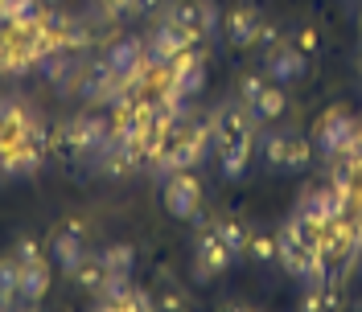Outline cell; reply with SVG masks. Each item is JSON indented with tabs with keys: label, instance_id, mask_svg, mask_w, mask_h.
<instances>
[{
	"label": "cell",
	"instance_id": "17",
	"mask_svg": "<svg viewBox=\"0 0 362 312\" xmlns=\"http://www.w3.org/2000/svg\"><path fill=\"white\" fill-rule=\"evenodd\" d=\"M313 140H305V136L288 132V148H284V169L280 173H305L309 164H313Z\"/></svg>",
	"mask_w": 362,
	"mask_h": 312
},
{
	"label": "cell",
	"instance_id": "27",
	"mask_svg": "<svg viewBox=\"0 0 362 312\" xmlns=\"http://www.w3.org/2000/svg\"><path fill=\"white\" fill-rule=\"evenodd\" d=\"M293 45H296V49H305V54H313V49H317V33H313V29H300Z\"/></svg>",
	"mask_w": 362,
	"mask_h": 312
},
{
	"label": "cell",
	"instance_id": "3",
	"mask_svg": "<svg viewBox=\"0 0 362 312\" xmlns=\"http://www.w3.org/2000/svg\"><path fill=\"white\" fill-rule=\"evenodd\" d=\"M160 201L173 218H189L198 205H202V181L194 169H177L165 177V189H160Z\"/></svg>",
	"mask_w": 362,
	"mask_h": 312
},
{
	"label": "cell",
	"instance_id": "24",
	"mask_svg": "<svg viewBox=\"0 0 362 312\" xmlns=\"http://www.w3.org/2000/svg\"><path fill=\"white\" fill-rule=\"evenodd\" d=\"M165 4L169 0H132V17L136 21H153V17H165Z\"/></svg>",
	"mask_w": 362,
	"mask_h": 312
},
{
	"label": "cell",
	"instance_id": "20",
	"mask_svg": "<svg viewBox=\"0 0 362 312\" xmlns=\"http://www.w3.org/2000/svg\"><path fill=\"white\" fill-rule=\"evenodd\" d=\"M107 271H136V246L132 243H112L107 251H99Z\"/></svg>",
	"mask_w": 362,
	"mask_h": 312
},
{
	"label": "cell",
	"instance_id": "23",
	"mask_svg": "<svg viewBox=\"0 0 362 312\" xmlns=\"http://www.w3.org/2000/svg\"><path fill=\"white\" fill-rule=\"evenodd\" d=\"M338 304H341L338 288H309V296L300 300V308H309V312H321V308H338Z\"/></svg>",
	"mask_w": 362,
	"mask_h": 312
},
{
	"label": "cell",
	"instance_id": "25",
	"mask_svg": "<svg viewBox=\"0 0 362 312\" xmlns=\"http://www.w3.org/2000/svg\"><path fill=\"white\" fill-rule=\"evenodd\" d=\"M255 45H259V54H264V58H268L272 49H280V45H284L280 25H264V29H259V37H255Z\"/></svg>",
	"mask_w": 362,
	"mask_h": 312
},
{
	"label": "cell",
	"instance_id": "29",
	"mask_svg": "<svg viewBox=\"0 0 362 312\" xmlns=\"http://www.w3.org/2000/svg\"><path fill=\"white\" fill-rule=\"evenodd\" d=\"M45 4H49V8H54V4H62V0H45Z\"/></svg>",
	"mask_w": 362,
	"mask_h": 312
},
{
	"label": "cell",
	"instance_id": "13",
	"mask_svg": "<svg viewBox=\"0 0 362 312\" xmlns=\"http://www.w3.org/2000/svg\"><path fill=\"white\" fill-rule=\"evenodd\" d=\"M70 280L78 284V292L99 296L103 280H107V263H103V255H83V259H78V268L70 271Z\"/></svg>",
	"mask_w": 362,
	"mask_h": 312
},
{
	"label": "cell",
	"instance_id": "11",
	"mask_svg": "<svg viewBox=\"0 0 362 312\" xmlns=\"http://www.w3.org/2000/svg\"><path fill=\"white\" fill-rule=\"evenodd\" d=\"M284 148H288V132L284 128H264L259 124V132H255V152L264 156V164L268 169H284Z\"/></svg>",
	"mask_w": 362,
	"mask_h": 312
},
{
	"label": "cell",
	"instance_id": "15",
	"mask_svg": "<svg viewBox=\"0 0 362 312\" xmlns=\"http://www.w3.org/2000/svg\"><path fill=\"white\" fill-rule=\"evenodd\" d=\"M17 292H21V259L0 255V312L17 308Z\"/></svg>",
	"mask_w": 362,
	"mask_h": 312
},
{
	"label": "cell",
	"instance_id": "14",
	"mask_svg": "<svg viewBox=\"0 0 362 312\" xmlns=\"http://www.w3.org/2000/svg\"><path fill=\"white\" fill-rule=\"evenodd\" d=\"M247 112L255 115V124H272V119H280V115L288 112V95H284V87H280V83H268V87H264V95L251 103Z\"/></svg>",
	"mask_w": 362,
	"mask_h": 312
},
{
	"label": "cell",
	"instance_id": "6",
	"mask_svg": "<svg viewBox=\"0 0 362 312\" xmlns=\"http://www.w3.org/2000/svg\"><path fill=\"white\" fill-rule=\"evenodd\" d=\"M189 45H198V37H189L181 25H173L169 17H160L157 29H153V37L144 42V49H148V62H173Z\"/></svg>",
	"mask_w": 362,
	"mask_h": 312
},
{
	"label": "cell",
	"instance_id": "7",
	"mask_svg": "<svg viewBox=\"0 0 362 312\" xmlns=\"http://www.w3.org/2000/svg\"><path fill=\"white\" fill-rule=\"evenodd\" d=\"M259 29H264V17L255 13V4H251V0H239V4H235V8L223 17V37L235 45V49H247V45H255Z\"/></svg>",
	"mask_w": 362,
	"mask_h": 312
},
{
	"label": "cell",
	"instance_id": "10",
	"mask_svg": "<svg viewBox=\"0 0 362 312\" xmlns=\"http://www.w3.org/2000/svg\"><path fill=\"white\" fill-rule=\"evenodd\" d=\"M49 259H33V263H21V292H17V308H29L37 304L45 292H49Z\"/></svg>",
	"mask_w": 362,
	"mask_h": 312
},
{
	"label": "cell",
	"instance_id": "26",
	"mask_svg": "<svg viewBox=\"0 0 362 312\" xmlns=\"http://www.w3.org/2000/svg\"><path fill=\"white\" fill-rule=\"evenodd\" d=\"M13 255H17L21 263H33V259H42V246H37V239L21 234V239H17V246H13Z\"/></svg>",
	"mask_w": 362,
	"mask_h": 312
},
{
	"label": "cell",
	"instance_id": "8",
	"mask_svg": "<svg viewBox=\"0 0 362 312\" xmlns=\"http://www.w3.org/2000/svg\"><path fill=\"white\" fill-rule=\"evenodd\" d=\"M37 70H42V78L58 90V95H70L74 83H78V74H83V58H78L74 49H54L49 58L37 62Z\"/></svg>",
	"mask_w": 362,
	"mask_h": 312
},
{
	"label": "cell",
	"instance_id": "30",
	"mask_svg": "<svg viewBox=\"0 0 362 312\" xmlns=\"http://www.w3.org/2000/svg\"><path fill=\"white\" fill-rule=\"evenodd\" d=\"M358 70H362V62H358Z\"/></svg>",
	"mask_w": 362,
	"mask_h": 312
},
{
	"label": "cell",
	"instance_id": "12",
	"mask_svg": "<svg viewBox=\"0 0 362 312\" xmlns=\"http://www.w3.org/2000/svg\"><path fill=\"white\" fill-rule=\"evenodd\" d=\"M165 17H169L173 25H181L189 37H198V42L206 37V29H202V0H169V4H165Z\"/></svg>",
	"mask_w": 362,
	"mask_h": 312
},
{
	"label": "cell",
	"instance_id": "19",
	"mask_svg": "<svg viewBox=\"0 0 362 312\" xmlns=\"http://www.w3.org/2000/svg\"><path fill=\"white\" fill-rule=\"evenodd\" d=\"M214 230H218V239L230 246V255H235V259H239V255H247V239H251L247 222H239V218H218Z\"/></svg>",
	"mask_w": 362,
	"mask_h": 312
},
{
	"label": "cell",
	"instance_id": "2",
	"mask_svg": "<svg viewBox=\"0 0 362 312\" xmlns=\"http://www.w3.org/2000/svg\"><path fill=\"white\" fill-rule=\"evenodd\" d=\"M230 263H235V255H230V246L218 239V230H214V226L198 230V239H194V280H198V284H210V280L223 275Z\"/></svg>",
	"mask_w": 362,
	"mask_h": 312
},
{
	"label": "cell",
	"instance_id": "22",
	"mask_svg": "<svg viewBox=\"0 0 362 312\" xmlns=\"http://www.w3.org/2000/svg\"><path fill=\"white\" fill-rule=\"evenodd\" d=\"M247 255L255 259V263H276V234H268V230H251Z\"/></svg>",
	"mask_w": 362,
	"mask_h": 312
},
{
	"label": "cell",
	"instance_id": "18",
	"mask_svg": "<svg viewBox=\"0 0 362 312\" xmlns=\"http://www.w3.org/2000/svg\"><path fill=\"white\" fill-rule=\"evenodd\" d=\"M296 218H305L309 226H325L329 222V205H325V189H305V198L296 201Z\"/></svg>",
	"mask_w": 362,
	"mask_h": 312
},
{
	"label": "cell",
	"instance_id": "28",
	"mask_svg": "<svg viewBox=\"0 0 362 312\" xmlns=\"http://www.w3.org/2000/svg\"><path fill=\"white\" fill-rule=\"evenodd\" d=\"M132 308H157V300H153L148 292H140V288H136V292H132Z\"/></svg>",
	"mask_w": 362,
	"mask_h": 312
},
{
	"label": "cell",
	"instance_id": "4",
	"mask_svg": "<svg viewBox=\"0 0 362 312\" xmlns=\"http://www.w3.org/2000/svg\"><path fill=\"white\" fill-rule=\"evenodd\" d=\"M309 54L305 49H296V45H280V49H272L268 58H264V74H268L272 83H280V87H293V83H305L309 78Z\"/></svg>",
	"mask_w": 362,
	"mask_h": 312
},
{
	"label": "cell",
	"instance_id": "5",
	"mask_svg": "<svg viewBox=\"0 0 362 312\" xmlns=\"http://www.w3.org/2000/svg\"><path fill=\"white\" fill-rule=\"evenodd\" d=\"M87 255V226L78 222H66L62 230H54V239H49V259H54V268H62L70 275V271L78 268V259Z\"/></svg>",
	"mask_w": 362,
	"mask_h": 312
},
{
	"label": "cell",
	"instance_id": "16",
	"mask_svg": "<svg viewBox=\"0 0 362 312\" xmlns=\"http://www.w3.org/2000/svg\"><path fill=\"white\" fill-rule=\"evenodd\" d=\"M45 8H49L45 0H13V4H8V29H13V33H25V29L42 25Z\"/></svg>",
	"mask_w": 362,
	"mask_h": 312
},
{
	"label": "cell",
	"instance_id": "1",
	"mask_svg": "<svg viewBox=\"0 0 362 312\" xmlns=\"http://www.w3.org/2000/svg\"><path fill=\"white\" fill-rule=\"evenodd\" d=\"M358 132V119L346 112V107H329L325 115H317V124H313V148L317 156H338L346 144H350V136Z\"/></svg>",
	"mask_w": 362,
	"mask_h": 312
},
{
	"label": "cell",
	"instance_id": "21",
	"mask_svg": "<svg viewBox=\"0 0 362 312\" xmlns=\"http://www.w3.org/2000/svg\"><path fill=\"white\" fill-rule=\"evenodd\" d=\"M272 78L268 74H259V70H247V74H239V87H235V95H239V103H255L259 95H264V87H268Z\"/></svg>",
	"mask_w": 362,
	"mask_h": 312
},
{
	"label": "cell",
	"instance_id": "9",
	"mask_svg": "<svg viewBox=\"0 0 362 312\" xmlns=\"http://www.w3.org/2000/svg\"><path fill=\"white\" fill-rule=\"evenodd\" d=\"M214 156H218V173L226 181H243L251 169V156H255V136L223 140V144H214Z\"/></svg>",
	"mask_w": 362,
	"mask_h": 312
}]
</instances>
